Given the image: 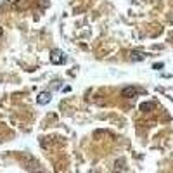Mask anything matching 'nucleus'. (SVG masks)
Listing matches in <instances>:
<instances>
[{"instance_id":"1","label":"nucleus","mask_w":173,"mask_h":173,"mask_svg":"<svg viewBox=\"0 0 173 173\" xmlns=\"http://www.w3.org/2000/svg\"><path fill=\"white\" fill-rule=\"evenodd\" d=\"M50 61H52L54 64H63V63H66V57H64V54H63V52H59V50H52Z\"/></svg>"},{"instance_id":"2","label":"nucleus","mask_w":173,"mask_h":173,"mask_svg":"<svg viewBox=\"0 0 173 173\" xmlns=\"http://www.w3.org/2000/svg\"><path fill=\"white\" fill-rule=\"evenodd\" d=\"M50 99H52V97H50V94H49V92H42V94H38L36 102L43 106V104H49V102H50Z\"/></svg>"},{"instance_id":"3","label":"nucleus","mask_w":173,"mask_h":173,"mask_svg":"<svg viewBox=\"0 0 173 173\" xmlns=\"http://www.w3.org/2000/svg\"><path fill=\"white\" fill-rule=\"evenodd\" d=\"M138 94V88H132V87H128V88H125L123 90V97H130V95H135Z\"/></svg>"},{"instance_id":"4","label":"nucleus","mask_w":173,"mask_h":173,"mask_svg":"<svg viewBox=\"0 0 173 173\" xmlns=\"http://www.w3.org/2000/svg\"><path fill=\"white\" fill-rule=\"evenodd\" d=\"M152 107H154V104H142V106H140V109H142V111H144V113H145V111H149V109H152Z\"/></svg>"},{"instance_id":"5","label":"nucleus","mask_w":173,"mask_h":173,"mask_svg":"<svg viewBox=\"0 0 173 173\" xmlns=\"http://www.w3.org/2000/svg\"><path fill=\"white\" fill-rule=\"evenodd\" d=\"M132 59H133V61L142 59V54H140V52H132Z\"/></svg>"},{"instance_id":"6","label":"nucleus","mask_w":173,"mask_h":173,"mask_svg":"<svg viewBox=\"0 0 173 173\" xmlns=\"http://www.w3.org/2000/svg\"><path fill=\"white\" fill-rule=\"evenodd\" d=\"M9 2H10V3H17L19 0H9Z\"/></svg>"},{"instance_id":"7","label":"nucleus","mask_w":173,"mask_h":173,"mask_svg":"<svg viewBox=\"0 0 173 173\" xmlns=\"http://www.w3.org/2000/svg\"><path fill=\"white\" fill-rule=\"evenodd\" d=\"M2 35H3V30H2V28H0V36H2Z\"/></svg>"}]
</instances>
